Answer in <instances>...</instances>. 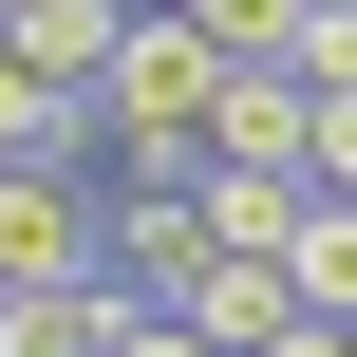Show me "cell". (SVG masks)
<instances>
[{
  "mask_svg": "<svg viewBox=\"0 0 357 357\" xmlns=\"http://www.w3.org/2000/svg\"><path fill=\"white\" fill-rule=\"evenodd\" d=\"M132 320H151L132 282H38V301H0V357H113Z\"/></svg>",
  "mask_w": 357,
  "mask_h": 357,
  "instance_id": "5",
  "label": "cell"
},
{
  "mask_svg": "<svg viewBox=\"0 0 357 357\" xmlns=\"http://www.w3.org/2000/svg\"><path fill=\"white\" fill-rule=\"evenodd\" d=\"M0 38H19V75H56V94L94 113V75H113V38H132V19H113V0H38V19H0Z\"/></svg>",
  "mask_w": 357,
  "mask_h": 357,
  "instance_id": "6",
  "label": "cell"
},
{
  "mask_svg": "<svg viewBox=\"0 0 357 357\" xmlns=\"http://www.w3.org/2000/svg\"><path fill=\"white\" fill-rule=\"evenodd\" d=\"M282 75H301V94H357V0H320V19H301V56H282Z\"/></svg>",
  "mask_w": 357,
  "mask_h": 357,
  "instance_id": "9",
  "label": "cell"
},
{
  "mask_svg": "<svg viewBox=\"0 0 357 357\" xmlns=\"http://www.w3.org/2000/svg\"><path fill=\"white\" fill-rule=\"evenodd\" d=\"M113 282V169H0V301Z\"/></svg>",
  "mask_w": 357,
  "mask_h": 357,
  "instance_id": "2",
  "label": "cell"
},
{
  "mask_svg": "<svg viewBox=\"0 0 357 357\" xmlns=\"http://www.w3.org/2000/svg\"><path fill=\"white\" fill-rule=\"evenodd\" d=\"M264 357H357V339H339V320H301V339H264Z\"/></svg>",
  "mask_w": 357,
  "mask_h": 357,
  "instance_id": "12",
  "label": "cell"
},
{
  "mask_svg": "<svg viewBox=\"0 0 357 357\" xmlns=\"http://www.w3.org/2000/svg\"><path fill=\"white\" fill-rule=\"evenodd\" d=\"M169 19H188V38H207V56H226V75H282V56H301V19H320V0H169Z\"/></svg>",
  "mask_w": 357,
  "mask_h": 357,
  "instance_id": "7",
  "label": "cell"
},
{
  "mask_svg": "<svg viewBox=\"0 0 357 357\" xmlns=\"http://www.w3.org/2000/svg\"><path fill=\"white\" fill-rule=\"evenodd\" d=\"M301 188H320V207H357V94H320V132H301Z\"/></svg>",
  "mask_w": 357,
  "mask_h": 357,
  "instance_id": "10",
  "label": "cell"
},
{
  "mask_svg": "<svg viewBox=\"0 0 357 357\" xmlns=\"http://www.w3.org/2000/svg\"><path fill=\"white\" fill-rule=\"evenodd\" d=\"M207 113H226V56L151 0V19L113 38V75H94V151H113V188H188V169H207Z\"/></svg>",
  "mask_w": 357,
  "mask_h": 357,
  "instance_id": "1",
  "label": "cell"
},
{
  "mask_svg": "<svg viewBox=\"0 0 357 357\" xmlns=\"http://www.w3.org/2000/svg\"><path fill=\"white\" fill-rule=\"evenodd\" d=\"M113 357H207V339H188V320H132V339H113Z\"/></svg>",
  "mask_w": 357,
  "mask_h": 357,
  "instance_id": "11",
  "label": "cell"
},
{
  "mask_svg": "<svg viewBox=\"0 0 357 357\" xmlns=\"http://www.w3.org/2000/svg\"><path fill=\"white\" fill-rule=\"evenodd\" d=\"M282 282H301V320H339V339H357V207H301Z\"/></svg>",
  "mask_w": 357,
  "mask_h": 357,
  "instance_id": "8",
  "label": "cell"
},
{
  "mask_svg": "<svg viewBox=\"0 0 357 357\" xmlns=\"http://www.w3.org/2000/svg\"><path fill=\"white\" fill-rule=\"evenodd\" d=\"M207 264H226V245H207V169H188V188H113V282H132L151 320H188Z\"/></svg>",
  "mask_w": 357,
  "mask_h": 357,
  "instance_id": "3",
  "label": "cell"
},
{
  "mask_svg": "<svg viewBox=\"0 0 357 357\" xmlns=\"http://www.w3.org/2000/svg\"><path fill=\"white\" fill-rule=\"evenodd\" d=\"M301 132H320V94H301V75H226L207 169H282V188H301Z\"/></svg>",
  "mask_w": 357,
  "mask_h": 357,
  "instance_id": "4",
  "label": "cell"
}]
</instances>
